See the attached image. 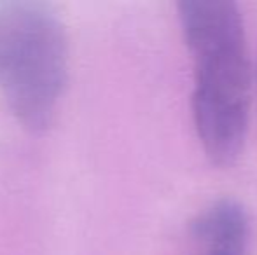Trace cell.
<instances>
[{"mask_svg": "<svg viewBox=\"0 0 257 255\" xmlns=\"http://www.w3.org/2000/svg\"><path fill=\"white\" fill-rule=\"evenodd\" d=\"M179 18L194 65L193 114L206 156L229 166L243 149L250 110V65L236 4L184 0Z\"/></svg>", "mask_w": 257, "mask_h": 255, "instance_id": "1", "label": "cell"}, {"mask_svg": "<svg viewBox=\"0 0 257 255\" xmlns=\"http://www.w3.org/2000/svg\"><path fill=\"white\" fill-rule=\"evenodd\" d=\"M67 34L42 2H0V91L30 129L51 123L67 81Z\"/></svg>", "mask_w": 257, "mask_h": 255, "instance_id": "2", "label": "cell"}, {"mask_svg": "<svg viewBox=\"0 0 257 255\" xmlns=\"http://www.w3.org/2000/svg\"><path fill=\"white\" fill-rule=\"evenodd\" d=\"M193 234L205 246H222L247 252L250 225L247 213L236 201L220 199L196 218Z\"/></svg>", "mask_w": 257, "mask_h": 255, "instance_id": "3", "label": "cell"}, {"mask_svg": "<svg viewBox=\"0 0 257 255\" xmlns=\"http://www.w3.org/2000/svg\"><path fill=\"white\" fill-rule=\"evenodd\" d=\"M245 250L236 248H222V246H206L205 255H245Z\"/></svg>", "mask_w": 257, "mask_h": 255, "instance_id": "4", "label": "cell"}]
</instances>
